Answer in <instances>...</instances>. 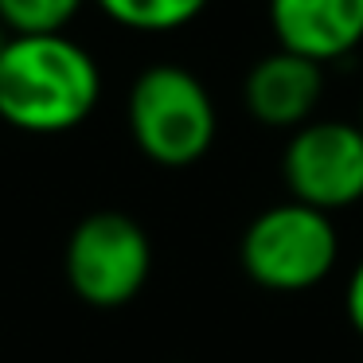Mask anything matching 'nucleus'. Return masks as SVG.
<instances>
[{
  "instance_id": "1",
  "label": "nucleus",
  "mask_w": 363,
  "mask_h": 363,
  "mask_svg": "<svg viewBox=\"0 0 363 363\" xmlns=\"http://www.w3.org/2000/svg\"><path fill=\"white\" fill-rule=\"evenodd\" d=\"M102 102V67L67 32L12 35L0 51V121L28 137L86 125Z\"/></svg>"
},
{
  "instance_id": "2",
  "label": "nucleus",
  "mask_w": 363,
  "mask_h": 363,
  "mask_svg": "<svg viewBox=\"0 0 363 363\" xmlns=\"http://www.w3.org/2000/svg\"><path fill=\"white\" fill-rule=\"evenodd\" d=\"M125 125L145 160L160 168H191L211 152L219 110L196 71L180 63H152L129 86Z\"/></svg>"
},
{
  "instance_id": "3",
  "label": "nucleus",
  "mask_w": 363,
  "mask_h": 363,
  "mask_svg": "<svg viewBox=\"0 0 363 363\" xmlns=\"http://www.w3.org/2000/svg\"><path fill=\"white\" fill-rule=\"evenodd\" d=\"M340 230L328 211L285 199L250 219L238 242L246 277L269 293H305L336 269Z\"/></svg>"
},
{
  "instance_id": "4",
  "label": "nucleus",
  "mask_w": 363,
  "mask_h": 363,
  "mask_svg": "<svg viewBox=\"0 0 363 363\" xmlns=\"http://www.w3.org/2000/svg\"><path fill=\"white\" fill-rule=\"evenodd\" d=\"M152 242L125 211H90L63 250V277L90 308H125L149 285Z\"/></svg>"
},
{
  "instance_id": "5",
  "label": "nucleus",
  "mask_w": 363,
  "mask_h": 363,
  "mask_svg": "<svg viewBox=\"0 0 363 363\" xmlns=\"http://www.w3.org/2000/svg\"><path fill=\"white\" fill-rule=\"evenodd\" d=\"M281 180L297 203L347 211L363 199V129L340 118H313L293 129L281 152Z\"/></svg>"
},
{
  "instance_id": "6",
  "label": "nucleus",
  "mask_w": 363,
  "mask_h": 363,
  "mask_svg": "<svg viewBox=\"0 0 363 363\" xmlns=\"http://www.w3.org/2000/svg\"><path fill=\"white\" fill-rule=\"evenodd\" d=\"M277 48L328 67L363 48V0H269Z\"/></svg>"
},
{
  "instance_id": "7",
  "label": "nucleus",
  "mask_w": 363,
  "mask_h": 363,
  "mask_svg": "<svg viewBox=\"0 0 363 363\" xmlns=\"http://www.w3.org/2000/svg\"><path fill=\"white\" fill-rule=\"evenodd\" d=\"M324 98V67L293 51H269L246 71L242 102L258 125L266 129H301L313 121Z\"/></svg>"
},
{
  "instance_id": "8",
  "label": "nucleus",
  "mask_w": 363,
  "mask_h": 363,
  "mask_svg": "<svg viewBox=\"0 0 363 363\" xmlns=\"http://www.w3.org/2000/svg\"><path fill=\"white\" fill-rule=\"evenodd\" d=\"M98 12L137 35H168L196 24L211 0H94Z\"/></svg>"
},
{
  "instance_id": "9",
  "label": "nucleus",
  "mask_w": 363,
  "mask_h": 363,
  "mask_svg": "<svg viewBox=\"0 0 363 363\" xmlns=\"http://www.w3.org/2000/svg\"><path fill=\"white\" fill-rule=\"evenodd\" d=\"M86 0H0V24L12 35H48L67 32Z\"/></svg>"
},
{
  "instance_id": "10",
  "label": "nucleus",
  "mask_w": 363,
  "mask_h": 363,
  "mask_svg": "<svg viewBox=\"0 0 363 363\" xmlns=\"http://www.w3.org/2000/svg\"><path fill=\"white\" fill-rule=\"evenodd\" d=\"M344 313H347V320H352V328L363 336V262L352 269V277H347V289H344Z\"/></svg>"
},
{
  "instance_id": "11",
  "label": "nucleus",
  "mask_w": 363,
  "mask_h": 363,
  "mask_svg": "<svg viewBox=\"0 0 363 363\" xmlns=\"http://www.w3.org/2000/svg\"><path fill=\"white\" fill-rule=\"evenodd\" d=\"M9 40H12V32H9L4 24H0V51H4V43H9Z\"/></svg>"
},
{
  "instance_id": "12",
  "label": "nucleus",
  "mask_w": 363,
  "mask_h": 363,
  "mask_svg": "<svg viewBox=\"0 0 363 363\" xmlns=\"http://www.w3.org/2000/svg\"><path fill=\"white\" fill-rule=\"evenodd\" d=\"M355 125H359V129H363V102H359V121H355Z\"/></svg>"
}]
</instances>
